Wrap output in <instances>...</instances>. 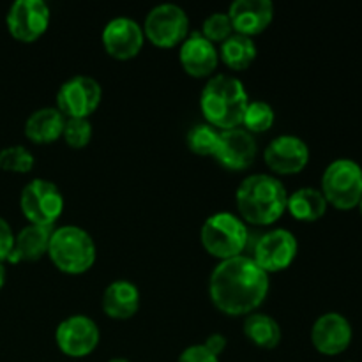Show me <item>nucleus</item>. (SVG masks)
<instances>
[{
	"label": "nucleus",
	"instance_id": "1",
	"mask_svg": "<svg viewBox=\"0 0 362 362\" xmlns=\"http://www.w3.org/2000/svg\"><path fill=\"white\" fill-rule=\"evenodd\" d=\"M271 288L269 274L251 257L223 260L212 269L209 278V297L212 304L228 317H247L265 303Z\"/></svg>",
	"mask_w": 362,
	"mask_h": 362
},
{
	"label": "nucleus",
	"instance_id": "2",
	"mask_svg": "<svg viewBox=\"0 0 362 362\" xmlns=\"http://www.w3.org/2000/svg\"><path fill=\"white\" fill-rule=\"evenodd\" d=\"M288 191L276 175L253 173L239 184L235 205L244 223L257 226L274 225L286 212Z\"/></svg>",
	"mask_w": 362,
	"mask_h": 362
},
{
	"label": "nucleus",
	"instance_id": "3",
	"mask_svg": "<svg viewBox=\"0 0 362 362\" xmlns=\"http://www.w3.org/2000/svg\"><path fill=\"white\" fill-rule=\"evenodd\" d=\"M250 101L246 87L239 78L232 74H214L202 88L200 110L205 122L216 129L226 131L240 127Z\"/></svg>",
	"mask_w": 362,
	"mask_h": 362
},
{
	"label": "nucleus",
	"instance_id": "4",
	"mask_svg": "<svg viewBox=\"0 0 362 362\" xmlns=\"http://www.w3.org/2000/svg\"><path fill=\"white\" fill-rule=\"evenodd\" d=\"M48 258L60 272L69 276L90 271L98 258V247L87 230L76 225L53 228Z\"/></svg>",
	"mask_w": 362,
	"mask_h": 362
},
{
	"label": "nucleus",
	"instance_id": "5",
	"mask_svg": "<svg viewBox=\"0 0 362 362\" xmlns=\"http://www.w3.org/2000/svg\"><path fill=\"white\" fill-rule=\"evenodd\" d=\"M200 240L209 255L223 262L243 255L250 240V232L239 216L223 211L205 219L200 230Z\"/></svg>",
	"mask_w": 362,
	"mask_h": 362
},
{
	"label": "nucleus",
	"instance_id": "6",
	"mask_svg": "<svg viewBox=\"0 0 362 362\" xmlns=\"http://www.w3.org/2000/svg\"><path fill=\"white\" fill-rule=\"evenodd\" d=\"M322 194L339 211L359 207L362 200V168L352 159H336L322 175Z\"/></svg>",
	"mask_w": 362,
	"mask_h": 362
},
{
	"label": "nucleus",
	"instance_id": "7",
	"mask_svg": "<svg viewBox=\"0 0 362 362\" xmlns=\"http://www.w3.org/2000/svg\"><path fill=\"white\" fill-rule=\"evenodd\" d=\"M20 209L28 225L53 228L64 212V194L52 180L32 179L21 189Z\"/></svg>",
	"mask_w": 362,
	"mask_h": 362
},
{
	"label": "nucleus",
	"instance_id": "8",
	"mask_svg": "<svg viewBox=\"0 0 362 362\" xmlns=\"http://www.w3.org/2000/svg\"><path fill=\"white\" fill-rule=\"evenodd\" d=\"M145 39L163 49L182 45L189 35V18L177 4H159L152 7L144 21Z\"/></svg>",
	"mask_w": 362,
	"mask_h": 362
},
{
	"label": "nucleus",
	"instance_id": "9",
	"mask_svg": "<svg viewBox=\"0 0 362 362\" xmlns=\"http://www.w3.org/2000/svg\"><path fill=\"white\" fill-rule=\"evenodd\" d=\"M101 99V83L92 76L76 74L59 87L57 110L66 119H88L99 108Z\"/></svg>",
	"mask_w": 362,
	"mask_h": 362
},
{
	"label": "nucleus",
	"instance_id": "10",
	"mask_svg": "<svg viewBox=\"0 0 362 362\" xmlns=\"http://www.w3.org/2000/svg\"><path fill=\"white\" fill-rule=\"evenodd\" d=\"M299 251L297 237L286 228H272L257 240L253 260L267 274L281 272L293 264Z\"/></svg>",
	"mask_w": 362,
	"mask_h": 362
},
{
	"label": "nucleus",
	"instance_id": "11",
	"mask_svg": "<svg viewBox=\"0 0 362 362\" xmlns=\"http://www.w3.org/2000/svg\"><path fill=\"white\" fill-rule=\"evenodd\" d=\"M52 13L45 0H16L6 14L9 34L20 42H34L48 30Z\"/></svg>",
	"mask_w": 362,
	"mask_h": 362
},
{
	"label": "nucleus",
	"instance_id": "12",
	"mask_svg": "<svg viewBox=\"0 0 362 362\" xmlns=\"http://www.w3.org/2000/svg\"><path fill=\"white\" fill-rule=\"evenodd\" d=\"M99 332L98 324L87 315H71L64 318L55 331V343L60 352L67 357H87L98 349Z\"/></svg>",
	"mask_w": 362,
	"mask_h": 362
},
{
	"label": "nucleus",
	"instance_id": "13",
	"mask_svg": "<svg viewBox=\"0 0 362 362\" xmlns=\"http://www.w3.org/2000/svg\"><path fill=\"white\" fill-rule=\"evenodd\" d=\"M264 161L274 175H296L310 163V147L296 134H279L265 147Z\"/></svg>",
	"mask_w": 362,
	"mask_h": 362
},
{
	"label": "nucleus",
	"instance_id": "14",
	"mask_svg": "<svg viewBox=\"0 0 362 362\" xmlns=\"http://www.w3.org/2000/svg\"><path fill=\"white\" fill-rule=\"evenodd\" d=\"M101 41L110 57L115 60H131L144 48V27L131 16H115L103 28Z\"/></svg>",
	"mask_w": 362,
	"mask_h": 362
},
{
	"label": "nucleus",
	"instance_id": "15",
	"mask_svg": "<svg viewBox=\"0 0 362 362\" xmlns=\"http://www.w3.org/2000/svg\"><path fill=\"white\" fill-rule=\"evenodd\" d=\"M354 338L349 318L336 311H329L318 317L311 327V343L322 356L334 357L345 352Z\"/></svg>",
	"mask_w": 362,
	"mask_h": 362
},
{
	"label": "nucleus",
	"instance_id": "16",
	"mask_svg": "<svg viewBox=\"0 0 362 362\" xmlns=\"http://www.w3.org/2000/svg\"><path fill=\"white\" fill-rule=\"evenodd\" d=\"M257 154L258 145L255 134L247 133L244 127H233L221 131L214 158L230 172H243L253 165Z\"/></svg>",
	"mask_w": 362,
	"mask_h": 362
},
{
	"label": "nucleus",
	"instance_id": "17",
	"mask_svg": "<svg viewBox=\"0 0 362 362\" xmlns=\"http://www.w3.org/2000/svg\"><path fill=\"white\" fill-rule=\"evenodd\" d=\"M179 62L189 76L211 78L218 69L219 52L214 42L204 37L202 32H193L180 45Z\"/></svg>",
	"mask_w": 362,
	"mask_h": 362
},
{
	"label": "nucleus",
	"instance_id": "18",
	"mask_svg": "<svg viewBox=\"0 0 362 362\" xmlns=\"http://www.w3.org/2000/svg\"><path fill=\"white\" fill-rule=\"evenodd\" d=\"M226 13L235 34L255 37L267 30L274 20V4L271 0H235Z\"/></svg>",
	"mask_w": 362,
	"mask_h": 362
},
{
	"label": "nucleus",
	"instance_id": "19",
	"mask_svg": "<svg viewBox=\"0 0 362 362\" xmlns=\"http://www.w3.org/2000/svg\"><path fill=\"white\" fill-rule=\"evenodd\" d=\"M140 290L127 279L110 283L101 297V306L106 317L113 320H127L140 310Z\"/></svg>",
	"mask_w": 362,
	"mask_h": 362
},
{
	"label": "nucleus",
	"instance_id": "20",
	"mask_svg": "<svg viewBox=\"0 0 362 362\" xmlns=\"http://www.w3.org/2000/svg\"><path fill=\"white\" fill-rule=\"evenodd\" d=\"M66 117L57 110V106H45L28 115L25 120V136L37 145H48L62 138Z\"/></svg>",
	"mask_w": 362,
	"mask_h": 362
},
{
	"label": "nucleus",
	"instance_id": "21",
	"mask_svg": "<svg viewBox=\"0 0 362 362\" xmlns=\"http://www.w3.org/2000/svg\"><path fill=\"white\" fill-rule=\"evenodd\" d=\"M53 228L49 226L27 225L14 235V246L7 260L16 262H37L48 255L49 239Z\"/></svg>",
	"mask_w": 362,
	"mask_h": 362
},
{
	"label": "nucleus",
	"instance_id": "22",
	"mask_svg": "<svg viewBox=\"0 0 362 362\" xmlns=\"http://www.w3.org/2000/svg\"><path fill=\"white\" fill-rule=\"evenodd\" d=\"M327 207L329 204L322 191L315 187H300L293 193H288L286 200V211L290 212V216L304 223H313L324 218Z\"/></svg>",
	"mask_w": 362,
	"mask_h": 362
},
{
	"label": "nucleus",
	"instance_id": "23",
	"mask_svg": "<svg viewBox=\"0 0 362 362\" xmlns=\"http://www.w3.org/2000/svg\"><path fill=\"white\" fill-rule=\"evenodd\" d=\"M218 52L219 60H223V64L232 71L247 69L258 55L255 39L243 34H235V32L226 41L221 42Z\"/></svg>",
	"mask_w": 362,
	"mask_h": 362
},
{
	"label": "nucleus",
	"instance_id": "24",
	"mask_svg": "<svg viewBox=\"0 0 362 362\" xmlns=\"http://www.w3.org/2000/svg\"><path fill=\"white\" fill-rule=\"evenodd\" d=\"M243 329L244 336H246L253 345H257L258 349L272 350L281 343V327H279V324L271 317V315L255 311V313L247 315L246 320H244Z\"/></svg>",
	"mask_w": 362,
	"mask_h": 362
},
{
	"label": "nucleus",
	"instance_id": "25",
	"mask_svg": "<svg viewBox=\"0 0 362 362\" xmlns=\"http://www.w3.org/2000/svg\"><path fill=\"white\" fill-rule=\"evenodd\" d=\"M219 136H221V131L216 129L211 124H197L186 134L187 148L193 154L202 156V158H205V156H212L214 158L219 145Z\"/></svg>",
	"mask_w": 362,
	"mask_h": 362
},
{
	"label": "nucleus",
	"instance_id": "26",
	"mask_svg": "<svg viewBox=\"0 0 362 362\" xmlns=\"http://www.w3.org/2000/svg\"><path fill=\"white\" fill-rule=\"evenodd\" d=\"M276 122V112L267 101H260V99H255V101L247 103V108L244 112L243 124L240 126L251 134L265 133V131L271 129Z\"/></svg>",
	"mask_w": 362,
	"mask_h": 362
},
{
	"label": "nucleus",
	"instance_id": "27",
	"mask_svg": "<svg viewBox=\"0 0 362 362\" xmlns=\"http://www.w3.org/2000/svg\"><path fill=\"white\" fill-rule=\"evenodd\" d=\"M34 165V156L23 145H11L0 151V172L28 173Z\"/></svg>",
	"mask_w": 362,
	"mask_h": 362
},
{
	"label": "nucleus",
	"instance_id": "28",
	"mask_svg": "<svg viewBox=\"0 0 362 362\" xmlns=\"http://www.w3.org/2000/svg\"><path fill=\"white\" fill-rule=\"evenodd\" d=\"M202 35L207 37L211 42H223L233 34L232 21H230L228 13H212L209 14L202 25Z\"/></svg>",
	"mask_w": 362,
	"mask_h": 362
},
{
	"label": "nucleus",
	"instance_id": "29",
	"mask_svg": "<svg viewBox=\"0 0 362 362\" xmlns=\"http://www.w3.org/2000/svg\"><path fill=\"white\" fill-rule=\"evenodd\" d=\"M92 133L90 119H66L62 138L69 147L83 148L90 144Z\"/></svg>",
	"mask_w": 362,
	"mask_h": 362
},
{
	"label": "nucleus",
	"instance_id": "30",
	"mask_svg": "<svg viewBox=\"0 0 362 362\" xmlns=\"http://www.w3.org/2000/svg\"><path fill=\"white\" fill-rule=\"evenodd\" d=\"M177 362H219V357L214 356L204 343H200L184 349Z\"/></svg>",
	"mask_w": 362,
	"mask_h": 362
},
{
	"label": "nucleus",
	"instance_id": "31",
	"mask_svg": "<svg viewBox=\"0 0 362 362\" xmlns=\"http://www.w3.org/2000/svg\"><path fill=\"white\" fill-rule=\"evenodd\" d=\"M14 246V232L9 223L0 218V262H6L9 258Z\"/></svg>",
	"mask_w": 362,
	"mask_h": 362
},
{
	"label": "nucleus",
	"instance_id": "32",
	"mask_svg": "<svg viewBox=\"0 0 362 362\" xmlns=\"http://www.w3.org/2000/svg\"><path fill=\"white\" fill-rule=\"evenodd\" d=\"M204 345L207 346L214 356L219 357L226 349V338L223 334H219V332H214V334H209L207 338H205Z\"/></svg>",
	"mask_w": 362,
	"mask_h": 362
},
{
	"label": "nucleus",
	"instance_id": "33",
	"mask_svg": "<svg viewBox=\"0 0 362 362\" xmlns=\"http://www.w3.org/2000/svg\"><path fill=\"white\" fill-rule=\"evenodd\" d=\"M6 279H7V271H6V265L0 262V290L4 288V285H6Z\"/></svg>",
	"mask_w": 362,
	"mask_h": 362
},
{
	"label": "nucleus",
	"instance_id": "34",
	"mask_svg": "<svg viewBox=\"0 0 362 362\" xmlns=\"http://www.w3.org/2000/svg\"><path fill=\"white\" fill-rule=\"evenodd\" d=\"M108 362H129V361L122 359V357H115V359H110Z\"/></svg>",
	"mask_w": 362,
	"mask_h": 362
},
{
	"label": "nucleus",
	"instance_id": "35",
	"mask_svg": "<svg viewBox=\"0 0 362 362\" xmlns=\"http://www.w3.org/2000/svg\"><path fill=\"white\" fill-rule=\"evenodd\" d=\"M359 211H361V216H362V200H361V204H359Z\"/></svg>",
	"mask_w": 362,
	"mask_h": 362
},
{
	"label": "nucleus",
	"instance_id": "36",
	"mask_svg": "<svg viewBox=\"0 0 362 362\" xmlns=\"http://www.w3.org/2000/svg\"><path fill=\"white\" fill-rule=\"evenodd\" d=\"M346 362H356V361H346Z\"/></svg>",
	"mask_w": 362,
	"mask_h": 362
}]
</instances>
